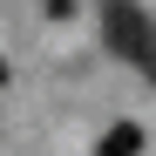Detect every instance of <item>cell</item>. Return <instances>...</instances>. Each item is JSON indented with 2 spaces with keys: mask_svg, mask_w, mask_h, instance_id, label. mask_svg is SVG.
<instances>
[{
  "mask_svg": "<svg viewBox=\"0 0 156 156\" xmlns=\"http://www.w3.org/2000/svg\"><path fill=\"white\" fill-rule=\"evenodd\" d=\"M102 41H109V55H122L129 68L156 61V34H149V14L136 0H102Z\"/></svg>",
  "mask_w": 156,
  "mask_h": 156,
  "instance_id": "cell-1",
  "label": "cell"
},
{
  "mask_svg": "<svg viewBox=\"0 0 156 156\" xmlns=\"http://www.w3.org/2000/svg\"><path fill=\"white\" fill-rule=\"evenodd\" d=\"M95 156H143V129H136V122H115L109 136L95 143Z\"/></svg>",
  "mask_w": 156,
  "mask_h": 156,
  "instance_id": "cell-2",
  "label": "cell"
}]
</instances>
